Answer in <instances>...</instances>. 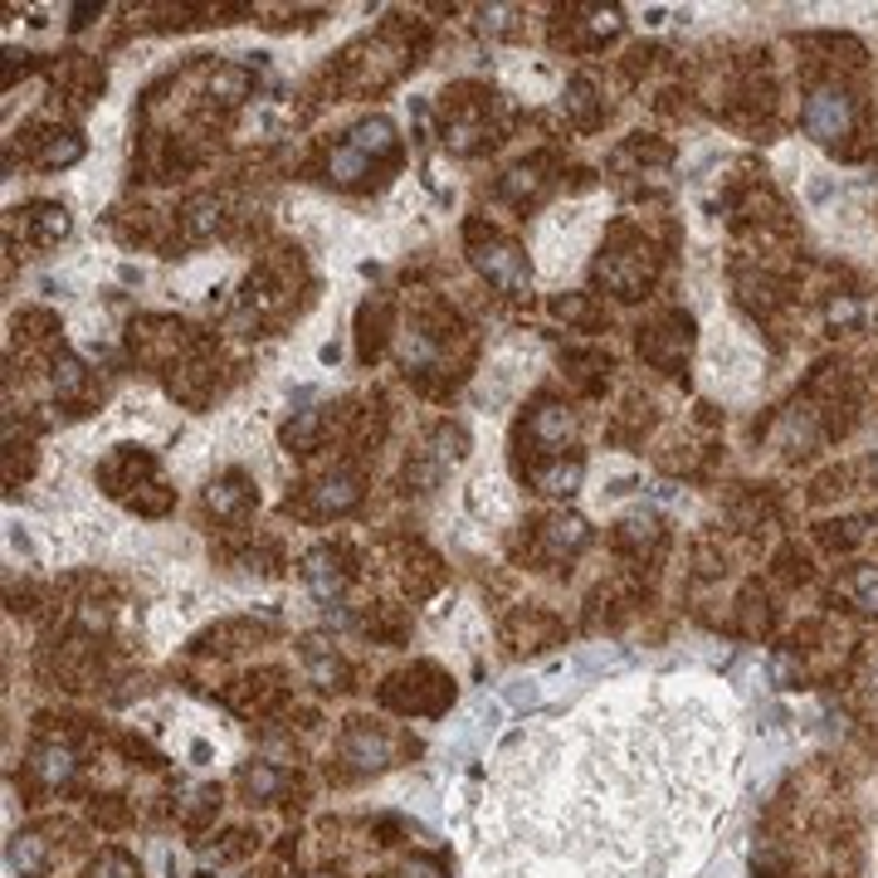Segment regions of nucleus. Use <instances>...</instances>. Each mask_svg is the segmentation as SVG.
I'll use <instances>...</instances> for the list:
<instances>
[{
    "label": "nucleus",
    "mask_w": 878,
    "mask_h": 878,
    "mask_svg": "<svg viewBox=\"0 0 878 878\" xmlns=\"http://www.w3.org/2000/svg\"><path fill=\"white\" fill-rule=\"evenodd\" d=\"M303 663H308V673H312L318 689H347V683H352L347 659L337 655L332 645H322V639H303Z\"/></svg>",
    "instance_id": "a211bd4d"
},
{
    "label": "nucleus",
    "mask_w": 878,
    "mask_h": 878,
    "mask_svg": "<svg viewBox=\"0 0 878 878\" xmlns=\"http://www.w3.org/2000/svg\"><path fill=\"white\" fill-rule=\"evenodd\" d=\"M771 629V601L761 591L742 595V635H767Z\"/></svg>",
    "instance_id": "4c0bfd02"
},
{
    "label": "nucleus",
    "mask_w": 878,
    "mask_h": 878,
    "mask_svg": "<svg viewBox=\"0 0 878 878\" xmlns=\"http://www.w3.org/2000/svg\"><path fill=\"white\" fill-rule=\"evenodd\" d=\"M585 537H591L585 517H577V513H547L542 523L533 527V551L542 561H561V557H571V551H581Z\"/></svg>",
    "instance_id": "1a4fd4ad"
},
{
    "label": "nucleus",
    "mask_w": 878,
    "mask_h": 878,
    "mask_svg": "<svg viewBox=\"0 0 878 878\" xmlns=\"http://www.w3.org/2000/svg\"><path fill=\"white\" fill-rule=\"evenodd\" d=\"M801 122H805V132L820 146H835V142H844L854 132V98L844 94V88H835V84L815 88V94L805 98V108H801Z\"/></svg>",
    "instance_id": "6e6552de"
},
{
    "label": "nucleus",
    "mask_w": 878,
    "mask_h": 878,
    "mask_svg": "<svg viewBox=\"0 0 878 878\" xmlns=\"http://www.w3.org/2000/svg\"><path fill=\"white\" fill-rule=\"evenodd\" d=\"M347 142H352L356 152H366L371 162H400V138H396V128H391V118H366V122H356Z\"/></svg>",
    "instance_id": "412c9836"
},
{
    "label": "nucleus",
    "mask_w": 878,
    "mask_h": 878,
    "mask_svg": "<svg viewBox=\"0 0 878 878\" xmlns=\"http://www.w3.org/2000/svg\"><path fill=\"white\" fill-rule=\"evenodd\" d=\"M547 166H551V156H533V162L513 166V172L498 182V196L513 200V206H527V200H537V196L547 190V182H551Z\"/></svg>",
    "instance_id": "6ab92c4d"
},
{
    "label": "nucleus",
    "mask_w": 878,
    "mask_h": 878,
    "mask_svg": "<svg viewBox=\"0 0 878 878\" xmlns=\"http://www.w3.org/2000/svg\"><path fill=\"white\" fill-rule=\"evenodd\" d=\"M220 810V791L216 786H200V791H190L186 795V805H182V825L186 830H206V820Z\"/></svg>",
    "instance_id": "f704fd0d"
},
{
    "label": "nucleus",
    "mask_w": 878,
    "mask_h": 878,
    "mask_svg": "<svg viewBox=\"0 0 878 878\" xmlns=\"http://www.w3.org/2000/svg\"><path fill=\"white\" fill-rule=\"evenodd\" d=\"M54 396L69 400V405H78V400L88 396V371H84V362H74V356H59V362H54Z\"/></svg>",
    "instance_id": "2f4dec72"
},
{
    "label": "nucleus",
    "mask_w": 878,
    "mask_h": 878,
    "mask_svg": "<svg viewBox=\"0 0 878 878\" xmlns=\"http://www.w3.org/2000/svg\"><path fill=\"white\" fill-rule=\"evenodd\" d=\"M20 224H25V234L35 244H59L69 234V210L59 200H35V206L20 210Z\"/></svg>",
    "instance_id": "aec40b11"
},
{
    "label": "nucleus",
    "mask_w": 878,
    "mask_h": 878,
    "mask_svg": "<svg viewBox=\"0 0 878 878\" xmlns=\"http://www.w3.org/2000/svg\"><path fill=\"white\" fill-rule=\"evenodd\" d=\"M405 64H410L405 50H391V44H356V50H347L342 64H337V84H342L347 94H376V88H386Z\"/></svg>",
    "instance_id": "39448f33"
},
{
    "label": "nucleus",
    "mask_w": 878,
    "mask_h": 878,
    "mask_svg": "<svg viewBox=\"0 0 878 878\" xmlns=\"http://www.w3.org/2000/svg\"><path fill=\"white\" fill-rule=\"evenodd\" d=\"M25 146H30V162L44 166V172L74 166L78 156H84V142H78V132H69V128H35Z\"/></svg>",
    "instance_id": "ddd939ff"
},
{
    "label": "nucleus",
    "mask_w": 878,
    "mask_h": 878,
    "mask_svg": "<svg viewBox=\"0 0 878 878\" xmlns=\"http://www.w3.org/2000/svg\"><path fill=\"white\" fill-rule=\"evenodd\" d=\"M557 635H561V625L542 611H517L513 625H508V645L517 649V655H533V649H542V645H557Z\"/></svg>",
    "instance_id": "4be33fe9"
},
{
    "label": "nucleus",
    "mask_w": 878,
    "mask_h": 878,
    "mask_svg": "<svg viewBox=\"0 0 878 878\" xmlns=\"http://www.w3.org/2000/svg\"><path fill=\"white\" fill-rule=\"evenodd\" d=\"M78 771L74 761V747H64V742H40L35 751H30V776H35L40 786H50V791H59V786H69Z\"/></svg>",
    "instance_id": "dca6fc26"
},
{
    "label": "nucleus",
    "mask_w": 878,
    "mask_h": 878,
    "mask_svg": "<svg viewBox=\"0 0 878 878\" xmlns=\"http://www.w3.org/2000/svg\"><path fill=\"white\" fill-rule=\"evenodd\" d=\"M220 224H224V200L216 196V190H200V196H190L186 206H182V216H176V230H182L186 244L210 240Z\"/></svg>",
    "instance_id": "4468645a"
},
{
    "label": "nucleus",
    "mask_w": 878,
    "mask_h": 878,
    "mask_svg": "<svg viewBox=\"0 0 878 878\" xmlns=\"http://www.w3.org/2000/svg\"><path fill=\"white\" fill-rule=\"evenodd\" d=\"M400 878H449V869H445V859H410L400 869Z\"/></svg>",
    "instance_id": "37998d69"
},
{
    "label": "nucleus",
    "mask_w": 878,
    "mask_h": 878,
    "mask_svg": "<svg viewBox=\"0 0 878 878\" xmlns=\"http://www.w3.org/2000/svg\"><path fill=\"white\" fill-rule=\"evenodd\" d=\"M94 15H98V6H78V10H74V25L84 30V25H88V20H94Z\"/></svg>",
    "instance_id": "49530a36"
},
{
    "label": "nucleus",
    "mask_w": 878,
    "mask_h": 878,
    "mask_svg": "<svg viewBox=\"0 0 878 878\" xmlns=\"http://www.w3.org/2000/svg\"><path fill=\"white\" fill-rule=\"evenodd\" d=\"M801 659H795L791 655V649H781V655H776L771 659V683H776V689H801Z\"/></svg>",
    "instance_id": "ea45409f"
},
{
    "label": "nucleus",
    "mask_w": 878,
    "mask_h": 878,
    "mask_svg": "<svg viewBox=\"0 0 878 878\" xmlns=\"http://www.w3.org/2000/svg\"><path fill=\"white\" fill-rule=\"evenodd\" d=\"M551 312H557L561 322H577V328H601V312H595V303L585 298V293H567V298H551Z\"/></svg>",
    "instance_id": "72a5a7b5"
},
{
    "label": "nucleus",
    "mask_w": 878,
    "mask_h": 878,
    "mask_svg": "<svg viewBox=\"0 0 878 878\" xmlns=\"http://www.w3.org/2000/svg\"><path fill=\"white\" fill-rule=\"evenodd\" d=\"M864 537H869V523H864V517H849V523L820 527V542H825L830 551H849V547H859Z\"/></svg>",
    "instance_id": "c9c22d12"
},
{
    "label": "nucleus",
    "mask_w": 878,
    "mask_h": 878,
    "mask_svg": "<svg viewBox=\"0 0 878 878\" xmlns=\"http://www.w3.org/2000/svg\"><path fill=\"white\" fill-rule=\"evenodd\" d=\"M240 786H244V795H250V801H274V795H284L288 776L278 771V767H268V761H254V767L240 771Z\"/></svg>",
    "instance_id": "c85d7f7f"
},
{
    "label": "nucleus",
    "mask_w": 878,
    "mask_h": 878,
    "mask_svg": "<svg viewBox=\"0 0 878 878\" xmlns=\"http://www.w3.org/2000/svg\"><path fill=\"white\" fill-rule=\"evenodd\" d=\"M210 98H216V103H240V98H250V69H216V78H210Z\"/></svg>",
    "instance_id": "e433bc0d"
},
{
    "label": "nucleus",
    "mask_w": 878,
    "mask_h": 878,
    "mask_svg": "<svg viewBox=\"0 0 878 878\" xmlns=\"http://www.w3.org/2000/svg\"><path fill=\"white\" fill-rule=\"evenodd\" d=\"M693 347V318L689 312H663V318L639 328V356L659 371H679Z\"/></svg>",
    "instance_id": "423d86ee"
},
{
    "label": "nucleus",
    "mask_w": 878,
    "mask_h": 878,
    "mask_svg": "<svg viewBox=\"0 0 878 878\" xmlns=\"http://www.w3.org/2000/svg\"><path fill=\"white\" fill-rule=\"evenodd\" d=\"M10 869L20 878H44V869H50V839L40 830H20L10 839Z\"/></svg>",
    "instance_id": "393cba45"
},
{
    "label": "nucleus",
    "mask_w": 878,
    "mask_h": 878,
    "mask_svg": "<svg viewBox=\"0 0 878 878\" xmlns=\"http://www.w3.org/2000/svg\"><path fill=\"white\" fill-rule=\"evenodd\" d=\"M366 629L381 639V645H400V639L410 635V615L396 611V605H376V611L366 615Z\"/></svg>",
    "instance_id": "473e14b6"
},
{
    "label": "nucleus",
    "mask_w": 878,
    "mask_h": 878,
    "mask_svg": "<svg viewBox=\"0 0 878 878\" xmlns=\"http://www.w3.org/2000/svg\"><path fill=\"white\" fill-rule=\"evenodd\" d=\"M371 172H376V162H371L366 152H356L352 142L332 146V156H328V176H332L337 186H362Z\"/></svg>",
    "instance_id": "bb28decb"
},
{
    "label": "nucleus",
    "mask_w": 878,
    "mask_h": 878,
    "mask_svg": "<svg viewBox=\"0 0 878 878\" xmlns=\"http://www.w3.org/2000/svg\"><path fill=\"white\" fill-rule=\"evenodd\" d=\"M469 259H474V268L483 278H489L493 288L513 293V298H523L527 284H533V268H527V254L517 250L513 240H503V234H483V224H469Z\"/></svg>",
    "instance_id": "20e7f679"
},
{
    "label": "nucleus",
    "mask_w": 878,
    "mask_h": 878,
    "mask_svg": "<svg viewBox=\"0 0 878 878\" xmlns=\"http://www.w3.org/2000/svg\"><path fill=\"white\" fill-rule=\"evenodd\" d=\"M362 503V474L356 469H332L322 474L318 483L303 489V498L293 503L288 498V513H303V517H342Z\"/></svg>",
    "instance_id": "0eeeda50"
},
{
    "label": "nucleus",
    "mask_w": 878,
    "mask_h": 878,
    "mask_svg": "<svg viewBox=\"0 0 878 878\" xmlns=\"http://www.w3.org/2000/svg\"><path fill=\"white\" fill-rule=\"evenodd\" d=\"M659 542V517L655 513H635L621 523V533H615V547L629 551V557H645V547Z\"/></svg>",
    "instance_id": "cd10ccee"
},
{
    "label": "nucleus",
    "mask_w": 878,
    "mask_h": 878,
    "mask_svg": "<svg viewBox=\"0 0 878 878\" xmlns=\"http://www.w3.org/2000/svg\"><path fill=\"white\" fill-rule=\"evenodd\" d=\"M386 322H391V308L386 303H362V312H356V352H362V362H376L381 352H386Z\"/></svg>",
    "instance_id": "b1692460"
},
{
    "label": "nucleus",
    "mask_w": 878,
    "mask_h": 878,
    "mask_svg": "<svg viewBox=\"0 0 878 878\" xmlns=\"http://www.w3.org/2000/svg\"><path fill=\"white\" fill-rule=\"evenodd\" d=\"M347 577H352V567H347L342 547H318L303 557V581H308V591L318 601H337L347 591Z\"/></svg>",
    "instance_id": "9b49d317"
},
{
    "label": "nucleus",
    "mask_w": 878,
    "mask_h": 878,
    "mask_svg": "<svg viewBox=\"0 0 878 878\" xmlns=\"http://www.w3.org/2000/svg\"><path fill=\"white\" fill-rule=\"evenodd\" d=\"M561 108H567V118L577 122V128H595V122L605 118V103L595 98V84H591L585 74L567 84V98H561Z\"/></svg>",
    "instance_id": "a878e982"
},
{
    "label": "nucleus",
    "mask_w": 878,
    "mask_h": 878,
    "mask_svg": "<svg viewBox=\"0 0 878 878\" xmlns=\"http://www.w3.org/2000/svg\"><path fill=\"white\" fill-rule=\"evenodd\" d=\"M88 878H138V864H132L122 849H103L98 864L88 869Z\"/></svg>",
    "instance_id": "58836bf2"
},
{
    "label": "nucleus",
    "mask_w": 878,
    "mask_h": 878,
    "mask_svg": "<svg viewBox=\"0 0 878 878\" xmlns=\"http://www.w3.org/2000/svg\"><path fill=\"white\" fill-rule=\"evenodd\" d=\"M284 445L298 449V454H312L322 445V410H298L293 420L284 425Z\"/></svg>",
    "instance_id": "c756f323"
},
{
    "label": "nucleus",
    "mask_w": 878,
    "mask_h": 878,
    "mask_svg": "<svg viewBox=\"0 0 878 878\" xmlns=\"http://www.w3.org/2000/svg\"><path fill=\"white\" fill-rule=\"evenodd\" d=\"M581 474H585L581 459H547V464H537L527 479H533V489H537V493H551V498H567V493H577V489H581Z\"/></svg>",
    "instance_id": "5701e85b"
},
{
    "label": "nucleus",
    "mask_w": 878,
    "mask_h": 878,
    "mask_svg": "<svg viewBox=\"0 0 878 878\" xmlns=\"http://www.w3.org/2000/svg\"><path fill=\"white\" fill-rule=\"evenodd\" d=\"M655 274H659L655 244H649L645 234H635L629 224H615L611 244H605L601 264H595V284H605L615 298L635 303V298H645V293H649Z\"/></svg>",
    "instance_id": "f257e3e1"
},
{
    "label": "nucleus",
    "mask_w": 878,
    "mask_h": 878,
    "mask_svg": "<svg viewBox=\"0 0 878 878\" xmlns=\"http://www.w3.org/2000/svg\"><path fill=\"white\" fill-rule=\"evenodd\" d=\"M864 611H869V615H878V581H869V585H864Z\"/></svg>",
    "instance_id": "a18cd8bd"
},
{
    "label": "nucleus",
    "mask_w": 878,
    "mask_h": 878,
    "mask_svg": "<svg viewBox=\"0 0 878 878\" xmlns=\"http://www.w3.org/2000/svg\"><path fill=\"white\" fill-rule=\"evenodd\" d=\"M571 410L567 405H557V400H542L533 415H527V439H533L542 454H557L561 445H567V435H571Z\"/></svg>",
    "instance_id": "2eb2a0df"
},
{
    "label": "nucleus",
    "mask_w": 878,
    "mask_h": 878,
    "mask_svg": "<svg viewBox=\"0 0 878 878\" xmlns=\"http://www.w3.org/2000/svg\"><path fill=\"white\" fill-rule=\"evenodd\" d=\"M98 479H103V489L112 493V498H128L132 508L146 513V517H162L176 503V493L162 483V474H156V459L146 454V449L122 445L118 454H112L108 464L98 469Z\"/></svg>",
    "instance_id": "f03ea898"
},
{
    "label": "nucleus",
    "mask_w": 878,
    "mask_h": 878,
    "mask_svg": "<svg viewBox=\"0 0 878 878\" xmlns=\"http://www.w3.org/2000/svg\"><path fill=\"white\" fill-rule=\"evenodd\" d=\"M259 503V493H254V483L240 474V469H230L224 479H216L210 483V493H206V508L216 513V517H240V513H250Z\"/></svg>",
    "instance_id": "f3484780"
},
{
    "label": "nucleus",
    "mask_w": 878,
    "mask_h": 878,
    "mask_svg": "<svg viewBox=\"0 0 878 878\" xmlns=\"http://www.w3.org/2000/svg\"><path fill=\"white\" fill-rule=\"evenodd\" d=\"M206 878H210V874H206Z\"/></svg>",
    "instance_id": "de8ad7c7"
},
{
    "label": "nucleus",
    "mask_w": 878,
    "mask_h": 878,
    "mask_svg": "<svg viewBox=\"0 0 878 878\" xmlns=\"http://www.w3.org/2000/svg\"><path fill=\"white\" fill-rule=\"evenodd\" d=\"M381 707H391V713H405V717H439L449 703H454V683H449V673L439 669V663H410V669L391 673L386 683H381Z\"/></svg>",
    "instance_id": "7ed1b4c3"
},
{
    "label": "nucleus",
    "mask_w": 878,
    "mask_h": 878,
    "mask_svg": "<svg viewBox=\"0 0 878 878\" xmlns=\"http://www.w3.org/2000/svg\"><path fill=\"white\" fill-rule=\"evenodd\" d=\"M781 577H786V581H805V577H810V571H805V557L795 561V551H786V557H781Z\"/></svg>",
    "instance_id": "c03bdc74"
},
{
    "label": "nucleus",
    "mask_w": 878,
    "mask_h": 878,
    "mask_svg": "<svg viewBox=\"0 0 878 878\" xmlns=\"http://www.w3.org/2000/svg\"><path fill=\"white\" fill-rule=\"evenodd\" d=\"M94 820L103 830H118V825H128V805H122L118 795H103V801H94Z\"/></svg>",
    "instance_id": "79ce46f5"
},
{
    "label": "nucleus",
    "mask_w": 878,
    "mask_h": 878,
    "mask_svg": "<svg viewBox=\"0 0 878 878\" xmlns=\"http://www.w3.org/2000/svg\"><path fill=\"white\" fill-rule=\"evenodd\" d=\"M825 318H830V328H854V322H859V298H849V293L830 298Z\"/></svg>",
    "instance_id": "a19ab883"
},
{
    "label": "nucleus",
    "mask_w": 878,
    "mask_h": 878,
    "mask_svg": "<svg viewBox=\"0 0 878 878\" xmlns=\"http://www.w3.org/2000/svg\"><path fill=\"white\" fill-rule=\"evenodd\" d=\"M585 50H595V44H605V40H615L625 30V15H621V6H595V10H585Z\"/></svg>",
    "instance_id": "7c9ffc66"
},
{
    "label": "nucleus",
    "mask_w": 878,
    "mask_h": 878,
    "mask_svg": "<svg viewBox=\"0 0 878 878\" xmlns=\"http://www.w3.org/2000/svg\"><path fill=\"white\" fill-rule=\"evenodd\" d=\"M342 761L352 771H381V767H391V737L381 727H371V723H347V732H342Z\"/></svg>",
    "instance_id": "9d476101"
},
{
    "label": "nucleus",
    "mask_w": 878,
    "mask_h": 878,
    "mask_svg": "<svg viewBox=\"0 0 878 878\" xmlns=\"http://www.w3.org/2000/svg\"><path fill=\"white\" fill-rule=\"evenodd\" d=\"M284 698H288L284 679L268 669V673H254V679H244L240 689L230 693V707H234L240 717H268V713H278V707H284Z\"/></svg>",
    "instance_id": "f8f14e48"
}]
</instances>
